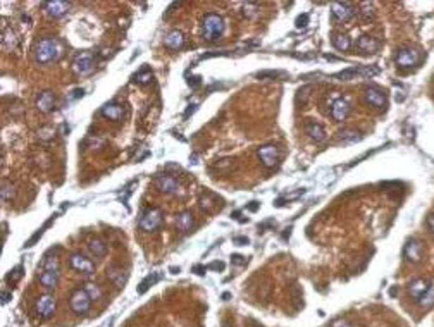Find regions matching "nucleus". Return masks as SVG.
Wrapping results in <instances>:
<instances>
[{"mask_svg":"<svg viewBox=\"0 0 434 327\" xmlns=\"http://www.w3.org/2000/svg\"><path fill=\"white\" fill-rule=\"evenodd\" d=\"M62 53V45L56 38H41L35 45V59L40 64L53 62Z\"/></svg>","mask_w":434,"mask_h":327,"instance_id":"obj_1","label":"nucleus"},{"mask_svg":"<svg viewBox=\"0 0 434 327\" xmlns=\"http://www.w3.org/2000/svg\"><path fill=\"white\" fill-rule=\"evenodd\" d=\"M224 19L221 18L219 14L215 12H208V14L203 16L202 19V31H203V38L212 41V40H219L221 35L224 33Z\"/></svg>","mask_w":434,"mask_h":327,"instance_id":"obj_2","label":"nucleus"},{"mask_svg":"<svg viewBox=\"0 0 434 327\" xmlns=\"http://www.w3.org/2000/svg\"><path fill=\"white\" fill-rule=\"evenodd\" d=\"M40 283L43 288L53 289L59 283V260L53 255H47L43 262V269L40 272Z\"/></svg>","mask_w":434,"mask_h":327,"instance_id":"obj_3","label":"nucleus"},{"mask_svg":"<svg viewBox=\"0 0 434 327\" xmlns=\"http://www.w3.org/2000/svg\"><path fill=\"white\" fill-rule=\"evenodd\" d=\"M420 57H422V53H420L419 48H414V47H403L398 50V53H396V66L402 69H410V68H415L417 64L420 62Z\"/></svg>","mask_w":434,"mask_h":327,"instance_id":"obj_4","label":"nucleus"},{"mask_svg":"<svg viewBox=\"0 0 434 327\" xmlns=\"http://www.w3.org/2000/svg\"><path fill=\"white\" fill-rule=\"evenodd\" d=\"M140 228L147 233H153L158 226L162 224V212L158 208H153V207H148L147 210L141 212L140 215V221H138Z\"/></svg>","mask_w":434,"mask_h":327,"instance_id":"obj_5","label":"nucleus"},{"mask_svg":"<svg viewBox=\"0 0 434 327\" xmlns=\"http://www.w3.org/2000/svg\"><path fill=\"white\" fill-rule=\"evenodd\" d=\"M69 305H71V310L78 315H83L86 313L91 307V298L88 296V293L85 291V288L81 289H76V291L71 295L69 298Z\"/></svg>","mask_w":434,"mask_h":327,"instance_id":"obj_6","label":"nucleus"},{"mask_svg":"<svg viewBox=\"0 0 434 327\" xmlns=\"http://www.w3.org/2000/svg\"><path fill=\"white\" fill-rule=\"evenodd\" d=\"M331 12H333V18H335L338 23H341V24L352 21L353 16H355V9H353V6H352V4H348V2H335V4H331Z\"/></svg>","mask_w":434,"mask_h":327,"instance_id":"obj_7","label":"nucleus"},{"mask_svg":"<svg viewBox=\"0 0 434 327\" xmlns=\"http://www.w3.org/2000/svg\"><path fill=\"white\" fill-rule=\"evenodd\" d=\"M257 155L262 160V164H264L265 167H269V169H274L279 164V150H278V146H274V145L260 146V148L257 150Z\"/></svg>","mask_w":434,"mask_h":327,"instance_id":"obj_8","label":"nucleus"},{"mask_svg":"<svg viewBox=\"0 0 434 327\" xmlns=\"http://www.w3.org/2000/svg\"><path fill=\"white\" fill-rule=\"evenodd\" d=\"M43 9L47 11L50 18L61 19L69 12L71 2H66V0H48V2H43Z\"/></svg>","mask_w":434,"mask_h":327,"instance_id":"obj_9","label":"nucleus"},{"mask_svg":"<svg viewBox=\"0 0 434 327\" xmlns=\"http://www.w3.org/2000/svg\"><path fill=\"white\" fill-rule=\"evenodd\" d=\"M69 265H71V269H74L76 272H81V274H93L95 272V263L81 253L71 255Z\"/></svg>","mask_w":434,"mask_h":327,"instance_id":"obj_10","label":"nucleus"},{"mask_svg":"<svg viewBox=\"0 0 434 327\" xmlns=\"http://www.w3.org/2000/svg\"><path fill=\"white\" fill-rule=\"evenodd\" d=\"M329 108H331L333 119L338 121V123H343L350 114V103H348V100L343 98V96H336Z\"/></svg>","mask_w":434,"mask_h":327,"instance_id":"obj_11","label":"nucleus"},{"mask_svg":"<svg viewBox=\"0 0 434 327\" xmlns=\"http://www.w3.org/2000/svg\"><path fill=\"white\" fill-rule=\"evenodd\" d=\"M56 308H57V303L50 295L40 296L38 301H36V312H38V315L41 318H50L56 313Z\"/></svg>","mask_w":434,"mask_h":327,"instance_id":"obj_12","label":"nucleus"},{"mask_svg":"<svg viewBox=\"0 0 434 327\" xmlns=\"http://www.w3.org/2000/svg\"><path fill=\"white\" fill-rule=\"evenodd\" d=\"M364 98H365V102L369 103L370 107H375V108L385 107L386 102H388L386 95L383 93V91L379 90V88H375V86H367V88H365Z\"/></svg>","mask_w":434,"mask_h":327,"instance_id":"obj_13","label":"nucleus"},{"mask_svg":"<svg viewBox=\"0 0 434 327\" xmlns=\"http://www.w3.org/2000/svg\"><path fill=\"white\" fill-rule=\"evenodd\" d=\"M155 186L160 193H166V195H171V193H176L179 188V183L174 176H168L162 174L155 178Z\"/></svg>","mask_w":434,"mask_h":327,"instance_id":"obj_14","label":"nucleus"},{"mask_svg":"<svg viewBox=\"0 0 434 327\" xmlns=\"http://www.w3.org/2000/svg\"><path fill=\"white\" fill-rule=\"evenodd\" d=\"M93 66H95V57H93V53H90V52L79 53L76 57V61H74V71H76L78 74H88L90 71L93 69Z\"/></svg>","mask_w":434,"mask_h":327,"instance_id":"obj_15","label":"nucleus"},{"mask_svg":"<svg viewBox=\"0 0 434 327\" xmlns=\"http://www.w3.org/2000/svg\"><path fill=\"white\" fill-rule=\"evenodd\" d=\"M355 48L360 53H367V56H372V53L377 52L379 48V41L370 35H362L360 38L357 40Z\"/></svg>","mask_w":434,"mask_h":327,"instance_id":"obj_16","label":"nucleus"},{"mask_svg":"<svg viewBox=\"0 0 434 327\" xmlns=\"http://www.w3.org/2000/svg\"><path fill=\"white\" fill-rule=\"evenodd\" d=\"M429 289H431V284H429L425 279H415V281H412V283L408 284V295H410L414 300L420 301V298H422V296L429 291Z\"/></svg>","mask_w":434,"mask_h":327,"instance_id":"obj_17","label":"nucleus"},{"mask_svg":"<svg viewBox=\"0 0 434 327\" xmlns=\"http://www.w3.org/2000/svg\"><path fill=\"white\" fill-rule=\"evenodd\" d=\"M36 107H38V111L43 112V114L52 112L53 107H56V95H53L52 91H41L38 95V98H36Z\"/></svg>","mask_w":434,"mask_h":327,"instance_id":"obj_18","label":"nucleus"},{"mask_svg":"<svg viewBox=\"0 0 434 327\" xmlns=\"http://www.w3.org/2000/svg\"><path fill=\"white\" fill-rule=\"evenodd\" d=\"M403 253L408 262H420V258H422V245L417 240H408Z\"/></svg>","mask_w":434,"mask_h":327,"instance_id":"obj_19","label":"nucleus"},{"mask_svg":"<svg viewBox=\"0 0 434 327\" xmlns=\"http://www.w3.org/2000/svg\"><path fill=\"white\" fill-rule=\"evenodd\" d=\"M164 45L169 50H179L185 45V35H183L181 31H178V29H173V31H169L168 35H166Z\"/></svg>","mask_w":434,"mask_h":327,"instance_id":"obj_20","label":"nucleus"},{"mask_svg":"<svg viewBox=\"0 0 434 327\" xmlns=\"http://www.w3.org/2000/svg\"><path fill=\"white\" fill-rule=\"evenodd\" d=\"M19 45V40H18V35L12 31V28H2V48L11 52V50H16Z\"/></svg>","mask_w":434,"mask_h":327,"instance_id":"obj_21","label":"nucleus"},{"mask_svg":"<svg viewBox=\"0 0 434 327\" xmlns=\"http://www.w3.org/2000/svg\"><path fill=\"white\" fill-rule=\"evenodd\" d=\"M102 114H103V117H107V119H111V121H119L121 117L124 116V111L119 103L108 102L102 107Z\"/></svg>","mask_w":434,"mask_h":327,"instance_id":"obj_22","label":"nucleus"},{"mask_svg":"<svg viewBox=\"0 0 434 327\" xmlns=\"http://www.w3.org/2000/svg\"><path fill=\"white\" fill-rule=\"evenodd\" d=\"M107 278L116 288H123L124 284H126V281H128V274L124 270H121V269L111 267V269L107 270Z\"/></svg>","mask_w":434,"mask_h":327,"instance_id":"obj_23","label":"nucleus"},{"mask_svg":"<svg viewBox=\"0 0 434 327\" xmlns=\"http://www.w3.org/2000/svg\"><path fill=\"white\" fill-rule=\"evenodd\" d=\"M305 131H307V135L310 136L314 141H324V140H326V129H324L320 124H317V123L307 124V126H305Z\"/></svg>","mask_w":434,"mask_h":327,"instance_id":"obj_24","label":"nucleus"},{"mask_svg":"<svg viewBox=\"0 0 434 327\" xmlns=\"http://www.w3.org/2000/svg\"><path fill=\"white\" fill-rule=\"evenodd\" d=\"M176 226L179 231H190L191 228H193V215H191V212H181L179 215L176 217Z\"/></svg>","mask_w":434,"mask_h":327,"instance_id":"obj_25","label":"nucleus"},{"mask_svg":"<svg viewBox=\"0 0 434 327\" xmlns=\"http://www.w3.org/2000/svg\"><path fill=\"white\" fill-rule=\"evenodd\" d=\"M333 45H335V48H338L340 52H348V50L353 47L352 38L346 36V35H335V38H333Z\"/></svg>","mask_w":434,"mask_h":327,"instance_id":"obj_26","label":"nucleus"},{"mask_svg":"<svg viewBox=\"0 0 434 327\" xmlns=\"http://www.w3.org/2000/svg\"><path fill=\"white\" fill-rule=\"evenodd\" d=\"M88 246H90V251L95 255V257H102V255H105V251H107L105 241L100 240V238H91V240L88 241Z\"/></svg>","mask_w":434,"mask_h":327,"instance_id":"obj_27","label":"nucleus"},{"mask_svg":"<svg viewBox=\"0 0 434 327\" xmlns=\"http://www.w3.org/2000/svg\"><path fill=\"white\" fill-rule=\"evenodd\" d=\"M360 16L364 21H372L375 18V4L374 2H362L360 4Z\"/></svg>","mask_w":434,"mask_h":327,"instance_id":"obj_28","label":"nucleus"},{"mask_svg":"<svg viewBox=\"0 0 434 327\" xmlns=\"http://www.w3.org/2000/svg\"><path fill=\"white\" fill-rule=\"evenodd\" d=\"M152 79H153V74H152V71H150L148 68H143L141 71H138L135 76H133V81H135L136 85H148Z\"/></svg>","mask_w":434,"mask_h":327,"instance_id":"obj_29","label":"nucleus"},{"mask_svg":"<svg viewBox=\"0 0 434 327\" xmlns=\"http://www.w3.org/2000/svg\"><path fill=\"white\" fill-rule=\"evenodd\" d=\"M85 291L88 293V296L91 298V301H98L102 298V289L100 286H97L95 283H86L85 284Z\"/></svg>","mask_w":434,"mask_h":327,"instance_id":"obj_30","label":"nucleus"},{"mask_svg":"<svg viewBox=\"0 0 434 327\" xmlns=\"http://www.w3.org/2000/svg\"><path fill=\"white\" fill-rule=\"evenodd\" d=\"M200 208H202L203 212H207V213L214 212V196H212V195L200 196Z\"/></svg>","mask_w":434,"mask_h":327,"instance_id":"obj_31","label":"nucleus"},{"mask_svg":"<svg viewBox=\"0 0 434 327\" xmlns=\"http://www.w3.org/2000/svg\"><path fill=\"white\" fill-rule=\"evenodd\" d=\"M160 279V274H158V272H153V274H150L147 279H143L140 283V286H138V293H145L147 291V289L152 286L153 283H155V281H158Z\"/></svg>","mask_w":434,"mask_h":327,"instance_id":"obj_32","label":"nucleus"},{"mask_svg":"<svg viewBox=\"0 0 434 327\" xmlns=\"http://www.w3.org/2000/svg\"><path fill=\"white\" fill-rule=\"evenodd\" d=\"M241 12H243L245 18H255L258 14V6L257 4H250V2H245L241 6Z\"/></svg>","mask_w":434,"mask_h":327,"instance_id":"obj_33","label":"nucleus"},{"mask_svg":"<svg viewBox=\"0 0 434 327\" xmlns=\"http://www.w3.org/2000/svg\"><path fill=\"white\" fill-rule=\"evenodd\" d=\"M14 186L9 183V181H2V202H7V200H12L14 196Z\"/></svg>","mask_w":434,"mask_h":327,"instance_id":"obj_34","label":"nucleus"},{"mask_svg":"<svg viewBox=\"0 0 434 327\" xmlns=\"http://www.w3.org/2000/svg\"><path fill=\"white\" fill-rule=\"evenodd\" d=\"M340 138H341L343 141H360V140H362V133L352 131V129H350V131H341V133H340Z\"/></svg>","mask_w":434,"mask_h":327,"instance_id":"obj_35","label":"nucleus"},{"mask_svg":"<svg viewBox=\"0 0 434 327\" xmlns=\"http://www.w3.org/2000/svg\"><path fill=\"white\" fill-rule=\"evenodd\" d=\"M19 278H23V267H16V269H12L9 274H7L6 281L7 283H18Z\"/></svg>","mask_w":434,"mask_h":327,"instance_id":"obj_36","label":"nucleus"},{"mask_svg":"<svg viewBox=\"0 0 434 327\" xmlns=\"http://www.w3.org/2000/svg\"><path fill=\"white\" fill-rule=\"evenodd\" d=\"M420 303H422V307H431V305L434 303V289L431 288L429 289L427 293H425V295L422 296V298H420Z\"/></svg>","mask_w":434,"mask_h":327,"instance_id":"obj_37","label":"nucleus"},{"mask_svg":"<svg viewBox=\"0 0 434 327\" xmlns=\"http://www.w3.org/2000/svg\"><path fill=\"white\" fill-rule=\"evenodd\" d=\"M281 76H286V73H281V71H262V73L257 74L258 79H262V78H281Z\"/></svg>","mask_w":434,"mask_h":327,"instance_id":"obj_38","label":"nucleus"},{"mask_svg":"<svg viewBox=\"0 0 434 327\" xmlns=\"http://www.w3.org/2000/svg\"><path fill=\"white\" fill-rule=\"evenodd\" d=\"M186 83L190 88H197V86H200V83H202V76H190L186 79Z\"/></svg>","mask_w":434,"mask_h":327,"instance_id":"obj_39","label":"nucleus"},{"mask_svg":"<svg viewBox=\"0 0 434 327\" xmlns=\"http://www.w3.org/2000/svg\"><path fill=\"white\" fill-rule=\"evenodd\" d=\"M307 23H308V14H302V16H298V18H296V21H295L296 28H305V26H307Z\"/></svg>","mask_w":434,"mask_h":327,"instance_id":"obj_40","label":"nucleus"},{"mask_svg":"<svg viewBox=\"0 0 434 327\" xmlns=\"http://www.w3.org/2000/svg\"><path fill=\"white\" fill-rule=\"evenodd\" d=\"M245 257H241V255H233L231 257V262L233 263H236V265H240V263H245L247 262V260H243Z\"/></svg>","mask_w":434,"mask_h":327,"instance_id":"obj_41","label":"nucleus"},{"mask_svg":"<svg viewBox=\"0 0 434 327\" xmlns=\"http://www.w3.org/2000/svg\"><path fill=\"white\" fill-rule=\"evenodd\" d=\"M81 96H85V90H81V88H78V90H74V91H73V98H74V100L81 98Z\"/></svg>","mask_w":434,"mask_h":327,"instance_id":"obj_42","label":"nucleus"},{"mask_svg":"<svg viewBox=\"0 0 434 327\" xmlns=\"http://www.w3.org/2000/svg\"><path fill=\"white\" fill-rule=\"evenodd\" d=\"M235 243L238 246H243V245H248V238H235Z\"/></svg>","mask_w":434,"mask_h":327,"instance_id":"obj_43","label":"nucleus"},{"mask_svg":"<svg viewBox=\"0 0 434 327\" xmlns=\"http://www.w3.org/2000/svg\"><path fill=\"white\" fill-rule=\"evenodd\" d=\"M333 327H352V324H348L346 320H336Z\"/></svg>","mask_w":434,"mask_h":327,"instance_id":"obj_44","label":"nucleus"},{"mask_svg":"<svg viewBox=\"0 0 434 327\" xmlns=\"http://www.w3.org/2000/svg\"><path fill=\"white\" fill-rule=\"evenodd\" d=\"M208 269H217V270H223L224 269V263L223 262H217V263H210Z\"/></svg>","mask_w":434,"mask_h":327,"instance_id":"obj_45","label":"nucleus"},{"mask_svg":"<svg viewBox=\"0 0 434 327\" xmlns=\"http://www.w3.org/2000/svg\"><path fill=\"white\" fill-rule=\"evenodd\" d=\"M427 224H429V229H431V233L434 234V213H431V215L427 217Z\"/></svg>","mask_w":434,"mask_h":327,"instance_id":"obj_46","label":"nucleus"},{"mask_svg":"<svg viewBox=\"0 0 434 327\" xmlns=\"http://www.w3.org/2000/svg\"><path fill=\"white\" fill-rule=\"evenodd\" d=\"M9 301H11V295H9V293H6V291H2V305L9 303Z\"/></svg>","mask_w":434,"mask_h":327,"instance_id":"obj_47","label":"nucleus"},{"mask_svg":"<svg viewBox=\"0 0 434 327\" xmlns=\"http://www.w3.org/2000/svg\"><path fill=\"white\" fill-rule=\"evenodd\" d=\"M248 210H252V212H255V210H258V202H252L248 205Z\"/></svg>","mask_w":434,"mask_h":327,"instance_id":"obj_48","label":"nucleus"},{"mask_svg":"<svg viewBox=\"0 0 434 327\" xmlns=\"http://www.w3.org/2000/svg\"><path fill=\"white\" fill-rule=\"evenodd\" d=\"M193 270H195V274H198V276H203V274H205V272H203V270H205V267H195Z\"/></svg>","mask_w":434,"mask_h":327,"instance_id":"obj_49","label":"nucleus"},{"mask_svg":"<svg viewBox=\"0 0 434 327\" xmlns=\"http://www.w3.org/2000/svg\"><path fill=\"white\" fill-rule=\"evenodd\" d=\"M195 111H197V105H190V111L185 112V117H190L191 114H193Z\"/></svg>","mask_w":434,"mask_h":327,"instance_id":"obj_50","label":"nucleus"},{"mask_svg":"<svg viewBox=\"0 0 434 327\" xmlns=\"http://www.w3.org/2000/svg\"><path fill=\"white\" fill-rule=\"evenodd\" d=\"M224 327H228V325H224Z\"/></svg>","mask_w":434,"mask_h":327,"instance_id":"obj_51","label":"nucleus"}]
</instances>
